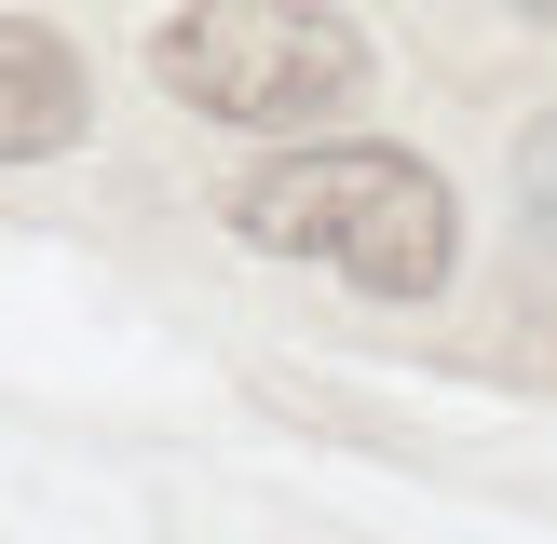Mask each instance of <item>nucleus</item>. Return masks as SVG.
I'll use <instances>...</instances> for the list:
<instances>
[{"instance_id":"f257e3e1","label":"nucleus","mask_w":557,"mask_h":544,"mask_svg":"<svg viewBox=\"0 0 557 544\" xmlns=\"http://www.w3.org/2000/svg\"><path fill=\"white\" fill-rule=\"evenodd\" d=\"M232 232L272 245V259H326L381 299H435L462 259V205L435 163L408 150H286L232 190Z\"/></svg>"},{"instance_id":"f03ea898","label":"nucleus","mask_w":557,"mask_h":544,"mask_svg":"<svg viewBox=\"0 0 557 544\" xmlns=\"http://www.w3.org/2000/svg\"><path fill=\"white\" fill-rule=\"evenodd\" d=\"M150 82L177 109H205V123L299 136V123H326V109L368 96V41H354L326 0H190L150 41Z\"/></svg>"},{"instance_id":"7ed1b4c3","label":"nucleus","mask_w":557,"mask_h":544,"mask_svg":"<svg viewBox=\"0 0 557 544\" xmlns=\"http://www.w3.org/2000/svg\"><path fill=\"white\" fill-rule=\"evenodd\" d=\"M82 123H96V96H82V54L54 41V27L0 14V163H41V150H69Z\"/></svg>"},{"instance_id":"20e7f679","label":"nucleus","mask_w":557,"mask_h":544,"mask_svg":"<svg viewBox=\"0 0 557 544\" xmlns=\"http://www.w3.org/2000/svg\"><path fill=\"white\" fill-rule=\"evenodd\" d=\"M531 205H544V259H557V123L531 136Z\"/></svg>"},{"instance_id":"39448f33","label":"nucleus","mask_w":557,"mask_h":544,"mask_svg":"<svg viewBox=\"0 0 557 544\" xmlns=\"http://www.w3.org/2000/svg\"><path fill=\"white\" fill-rule=\"evenodd\" d=\"M517 14H531V27H557V0H517Z\"/></svg>"}]
</instances>
